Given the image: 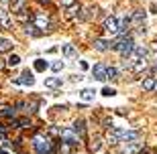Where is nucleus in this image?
Returning <instances> with one entry per match:
<instances>
[{
  "label": "nucleus",
  "instance_id": "nucleus-1",
  "mask_svg": "<svg viewBox=\"0 0 157 154\" xmlns=\"http://www.w3.org/2000/svg\"><path fill=\"white\" fill-rule=\"evenodd\" d=\"M33 148H35L37 154H55L53 142L49 140V136H43V134H37L33 138Z\"/></svg>",
  "mask_w": 157,
  "mask_h": 154
},
{
  "label": "nucleus",
  "instance_id": "nucleus-2",
  "mask_svg": "<svg viewBox=\"0 0 157 154\" xmlns=\"http://www.w3.org/2000/svg\"><path fill=\"white\" fill-rule=\"evenodd\" d=\"M110 49L118 51L122 59H127V57H131V53H133V49H135V41L131 39V37H124V39H121L118 43L110 45Z\"/></svg>",
  "mask_w": 157,
  "mask_h": 154
},
{
  "label": "nucleus",
  "instance_id": "nucleus-3",
  "mask_svg": "<svg viewBox=\"0 0 157 154\" xmlns=\"http://www.w3.org/2000/svg\"><path fill=\"white\" fill-rule=\"evenodd\" d=\"M59 138H61V142L70 144V146H78V144H80V136H78V134L71 130V128H65V130H61V132H59Z\"/></svg>",
  "mask_w": 157,
  "mask_h": 154
},
{
  "label": "nucleus",
  "instance_id": "nucleus-4",
  "mask_svg": "<svg viewBox=\"0 0 157 154\" xmlns=\"http://www.w3.org/2000/svg\"><path fill=\"white\" fill-rule=\"evenodd\" d=\"M122 136H124V128H121V126H110V132H108L106 140L110 144H118V142H122Z\"/></svg>",
  "mask_w": 157,
  "mask_h": 154
},
{
  "label": "nucleus",
  "instance_id": "nucleus-5",
  "mask_svg": "<svg viewBox=\"0 0 157 154\" xmlns=\"http://www.w3.org/2000/svg\"><path fill=\"white\" fill-rule=\"evenodd\" d=\"M31 18H33V23H35V27L41 30V33H45V30L49 29V18H47L45 14H43V12H35V14H33Z\"/></svg>",
  "mask_w": 157,
  "mask_h": 154
},
{
  "label": "nucleus",
  "instance_id": "nucleus-6",
  "mask_svg": "<svg viewBox=\"0 0 157 154\" xmlns=\"http://www.w3.org/2000/svg\"><path fill=\"white\" fill-rule=\"evenodd\" d=\"M14 83H21V85H35V75H33V71H29V69H25L23 73H21V77L18 79H14Z\"/></svg>",
  "mask_w": 157,
  "mask_h": 154
},
{
  "label": "nucleus",
  "instance_id": "nucleus-7",
  "mask_svg": "<svg viewBox=\"0 0 157 154\" xmlns=\"http://www.w3.org/2000/svg\"><path fill=\"white\" fill-rule=\"evenodd\" d=\"M106 67L108 65H104V63H96L92 67V77L96 81H104L106 79Z\"/></svg>",
  "mask_w": 157,
  "mask_h": 154
},
{
  "label": "nucleus",
  "instance_id": "nucleus-8",
  "mask_svg": "<svg viewBox=\"0 0 157 154\" xmlns=\"http://www.w3.org/2000/svg\"><path fill=\"white\" fill-rule=\"evenodd\" d=\"M104 30L110 34H118V18L117 16H108L104 20Z\"/></svg>",
  "mask_w": 157,
  "mask_h": 154
},
{
  "label": "nucleus",
  "instance_id": "nucleus-9",
  "mask_svg": "<svg viewBox=\"0 0 157 154\" xmlns=\"http://www.w3.org/2000/svg\"><path fill=\"white\" fill-rule=\"evenodd\" d=\"M137 140H141V130H124V136H122V142H137Z\"/></svg>",
  "mask_w": 157,
  "mask_h": 154
},
{
  "label": "nucleus",
  "instance_id": "nucleus-10",
  "mask_svg": "<svg viewBox=\"0 0 157 154\" xmlns=\"http://www.w3.org/2000/svg\"><path fill=\"white\" fill-rule=\"evenodd\" d=\"M92 47L96 49V51H100V53H106L108 49H110V41H104V39H94Z\"/></svg>",
  "mask_w": 157,
  "mask_h": 154
},
{
  "label": "nucleus",
  "instance_id": "nucleus-11",
  "mask_svg": "<svg viewBox=\"0 0 157 154\" xmlns=\"http://www.w3.org/2000/svg\"><path fill=\"white\" fill-rule=\"evenodd\" d=\"M141 85H143V89L145 91H153V89H157V77H145V79L141 81Z\"/></svg>",
  "mask_w": 157,
  "mask_h": 154
},
{
  "label": "nucleus",
  "instance_id": "nucleus-12",
  "mask_svg": "<svg viewBox=\"0 0 157 154\" xmlns=\"http://www.w3.org/2000/svg\"><path fill=\"white\" fill-rule=\"evenodd\" d=\"M71 130L82 138L84 134H86V122H84V120H76V122H74V126H71Z\"/></svg>",
  "mask_w": 157,
  "mask_h": 154
},
{
  "label": "nucleus",
  "instance_id": "nucleus-13",
  "mask_svg": "<svg viewBox=\"0 0 157 154\" xmlns=\"http://www.w3.org/2000/svg\"><path fill=\"white\" fill-rule=\"evenodd\" d=\"M63 85V79L61 77H49L45 79V87H51V89H57V87Z\"/></svg>",
  "mask_w": 157,
  "mask_h": 154
},
{
  "label": "nucleus",
  "instance_id": "nucleus-14",
  "mask_svg": "<svg viewBox=\"0 0 157 154\" xmlns=\"http://www.w3.org/2000/svg\"><path fill=\"white\" fill-rule=\"evenodd\" d=\"M25 6H27V0H10V8H12V12H21V10H25Z\"/></svg>",
  "mask_w": 157,
  "mask_h": 154
},
{
  "label": "nucleus",
  "instance_id": "nucleus-15",
  "mask_svg": "<svg viewBox=\"0 0 157 154\" xmlns=\"http://www.w3.org/2000/svg\"><path fill=\"white\" fill-rule=\"evenodd\" d=\"M145 16H147V12H145V10H135V12H133V23L141 27V24L145 23Z\"/></svg>",
  "mask_w": 157,
  "mask_h": 154
},
{
  "label": "nucleus",
  "instance_id": "nucleus-16",
  "mask_svg": "<svg viewBox=\"0 0 157 154\" xmlns=\"http://www.w3.org/2000/svg\"><path fill=\"white\" fill-rule=\"evenodd\" d=\"M94 95H96V91L90 89V87H86V89H82V91H80V97L84 99V102H94Z\"/></svg>",
  "mask_w": 157,
  "mask_h": 154
},
{
  "label": "nucleus",
  "instance_id": "nucleus-17",
  "mask_svg": "<svg viewBox=\"0 0 157 154\" xmlns=\"http://www.w3.org/2000/svg\"><path fill=\"white\" fill-rule=\"evenodd\" d=\"M0 27H4V29L10 27V18H8V12L4 8H0Z\"/></svg>",
  "mask_w": 157,
  "mask_h": 154
},
{
  "label": "nucleus",
  "instance_id": "nucleus-18",
  "mask_svg": "<svg viewBox=\"0 0 157 154\" xmlns=\"http://www.w3.org/2000/svg\"><path fill=\"white\" fill-rule=\"evenodd\" d=\"M10 49H12V41L10 39H4V37H0V53L10 51Z\"/></svg>",
  "mask_w": 157,
  "mask_h": 154
},
{
  "label": "nucleus",
  "instance_id": "nucleus-19",
  "mask_svg": "<svg viewBox=\"0 0 157 154\" xmlns=\"http://www.w3.org/2000/svg\"><path fill=\"white\" fill-rule=\"evenodd\" d=\"M118 75H121V71H118L117 67H106V79H118Z\"/></svg>",
  "mask_w": 157,
  "mask_h": 154
},
{
  "label": "nucleus",
  "instance_id": "nucleus-20",
  "mask_svg": "<svg viewBox=\"0 0 157 154\" xmlns=\"http://www.w3.org/2000/svg\"><path fill=\"white\" fill-rule=\"evenodd\" d=\"M49 67V63L45 61V59H35V71H39V73H43L45 69Z\"/></svg>",
  "mask_w": 157,
  "mask_h": 154
},
{
  "label": "nucleus",
  "instance_id": "nucleus-21",
  "mask_svg": "<svg viewBox=\"0 0 157 154\" xmlns=\"http://www.w3.org/2000/svg\"><path fill=\"white\" fill-rule=\"evenodd\" d=\"M61 53H63L65 57H74L76 49H74V45H61Z\"/></svg>",
  "mask_w": 157,
  "mask_h": 154
},
{
  "label": "nucleus",
  "instance_id": "nucleus-22",
  "mask_svg": "<svg viewBox=\"0 0 157 154\" xmlns=\"http://www.w3.org/2000/svg\"><path fill=\"white\" fill-rule=\"evenodd\" d=\"M25 33H27V34H33V37H41V34H43L41 30H37L35 24H27V27H25Z\"/></svg>",
  "mask_w": 157,
  "mask_h": 154
},
{
  "label": "nucleus",
  "instance_id": "nucleus-23",
  "mask_svg": "<svg viewBox=\"0 0 157 154\" xmlns=\"http://www.w3.org/2000/svg\"><path fill=\"white\" fill-rule=\"evenodd\" d=\"M0 116H2V118H12V116H14V109H12L10 106H4V108H0Z\"/></svg>",
  "mask_w": 157,
  "mask_h": 154
},
{
  "label": "nucleus",
  "instance_id": "nucleus-24",
  "mask_svg": "<svg viewBox=\"0 0 157 154\" xmlns=\"http://www.w3.org/2000/svg\"><path fill=\"white\" fill-rule=\"evenodd\" d=\"M78 12H80V4H78V2H74V4L67 8V18H74Z\"/></svg>",
  "mask_w": 157,
  "mask_h": 154
},
{
  "label": "nucleus",
  "instance_id": "nucleus-25",
  "mask_svg": "<svg viewBox=\"0 0 157 154\" xmlns=\"http://www.w3.org/2000/svg\"><path fill=\"white\" fill-rule=\"evenodd\" d=\"M102 95L104 97H114L117 95V89H114V87H102Z\"/></svg>",
  "mask_w": 157,
  "mask_h": 154
},
{
  "label": "nucleus",
  "instance_id": "nucleus-26",
  "mask_svg": "<svg viewBox=\"0 0 157 154\" xmlns=\"http://www.w3.org/2000/svg\"><path fill=\"white\" fill-rule=\"evenodd\" d=\"M6 63H8L10 67H17L18 63H21V57H18V55H10V57L6 59Z\"/></svg>",
  "mask_w": 157,
  "mask_h": 154
},
{
  "label": "nucleus",
  "instance_id": "nucleus-27",
  "mask_svg": "<svg viewBox=\"0 0 157 154\" xmlns=\"http://www.w3.org/2000/svg\"><path fill=\"white\" fill-rule=\"evenodd\" d=\"M14 126H17V128H27V126H31V122L27 120V118H21V120L14 122Z\"/></svg>",
  "mask_w": 157,
  "mask_h": 154
},
{
  "label": "nucleus",
  "instance_id": "nucleus-28",
  "mask_svg": "<svg viewBox=\"0 0 157 154\" xmlns=\"http://www.w3.org/2000/svg\"><path fill=\"white\" fill-rule=\"evenodd\" d=\"M63 67H65V63H63V61H55V63L51 65V69L55 71V73H59V71H61Z\"/></svg>",
  "mask_w": 157,
  "mask_h": 154
},
{
  "label": "nucleus",
  "instance_id": "nucleus-29",
  "mask_svg": "<svg viewBox=\"0 0 157 154\" xmlns=\"http://www.w3.org/2000/svg\"><path fill=\"white\" fill-rule=\"evenodd\" d=\"M100 148H102V140H98V138H96V140L92 142V150H94V152H98Z\"/></svg>",
  "mask_w": 157,
  "mask_h": 154
},
{
  "label": "nucleus",
  "instance_id": "nucleus-30",
  "mask_svg": "<svg viewBox=\"0 0 157 154\" xmlns=\"http://www.w3.org/2000/svg\"><path fill=\"white\" fill-rule=\"evenodd\" d=\"M59 150H61V154H70L71 146H70V144H65V142H61V148H59Z\"/></svg>",
  "mask_w": 157,
  "mask_h": 154
},
{
  "label": "nucleus",
  "instance_id": "nucleus-31",
  "mask_svg": "<svg viewBox=\"0 0 157 154\" xmlns=\"http://www.w3.org/2000/svg\"><path fill=\"white\" fill-rule=\"evenodd\" d=\"M80 67H82V69H88V67H90V65H88L86 61H80Z\"/></svg>",
  "mask_w": 157,
  "mask_h": 154
},
{
  "label": "nucleus",
  "instance_id": "nucleus-32",
  "mask_svg": "<svg viewBox=\"0 0 157 154\" xmlns=\"http://www.w3.org/2000/svg\"><path fill=\"white\" fill-rule=\"evenodd\" d=\"M71 2H74V0H63V4H71Z\"/></svg>",
  "mask_w": 157,
  "mask_h": 154
},
{
  "label": "nucleus",
  "instance_id": "nucleus-33",
  "mask_svg": "<svg viewBox=\"0 0 157 154\" xmlns=\"http://www.w3.org/2000/svg\"><path fill=\"white\" fill-rule=\"evenodd\" d=\"M0 154H6V152H4V150H0Z\"/></svg>",
  "mask_w": 157,
  "mask_h": 154
},
{
  "label": "nucleus",
  "instance_id": "nucleus-34",
  "mask_svg": "<svg viewBox=\"0 0 157 154\" xmlns=\"http://www.w3.org/2000/svg\"><path fill=\"white\" fill-rule=\"evenodd\" d=\"M0 2H6V0H0Z\"/></svg>",
  "mask_w": 157,
  "mask_h": 154
}]
</instances>
